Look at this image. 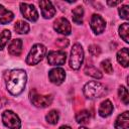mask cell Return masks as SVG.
<instances>
[{
	"instance_id": "6da1fadb",
	"label": "cell",
	"mask_w": 129,
	"mask_h": 129,
	"mask_svg": "<svg viewBox=\"0 0 129 129\" xmlns=\"http://www.w3.org/2000/svg\"><path fill=\"white\" fill-rule=\"evenodd\" d=\"M26 80H27V76L25 71L23 70L18 69L8 72L5 78L6 88L8 92L13 96H17L21 94L25 88Z\"/></svg>"
},
{
	"instance_id": "7a4b0ae2",
	"label": "cell",
	"mask_w": 129,
	"mask_h": 129,
	"mask_svg": "<svg viewBox=\"0 0 129 129\" xmlns=\"http://www.w3.org/2000/svg\"><path fill=\"white\" fill-rule=\"evenodd\" d=\"M83 93L88 99H97L104 96L107 93V88L97 81H91L87 83L83 88Z\"/></svg>"
},
{
	"instance_id": "3957f363",
	"label": "cell",
	"mask_w": 129,
	"mask_h": 129,
	"mask_svg": "<svg viewBox=\"0 0 129 129\" xmlns=\"http://www.w3.org/2000/svg\"><path fill=\"white\" fill-rule=\"evenodd\" d=\"M45 53H46V47L43 44H41V43L34 44L26 57V63L29 66L37 64L39 61L42 60Z\"/></svg>"
},
{
	"instance_id": "277c9868",
	"label": "cell",
	"mask_w": 129,
	"mask_h": 129,
	"mask_svg": "<svg viewBox=\"0 0 129 129\" xmlns=\"http://www.w3.org/2000/svg\"><path fill=\"white\" fill-rule=\"evenodd\" d=\"M84 61V49L81 44L75 43L71 50L70 67L73 70H79Z\"/></svg>"
},
{
	"instance_id": "5b68a950",
	"label": "cell",
	"mask_w": 129,
	"mask_h": 129,
	"mask_svg": "<svg viewBox=\"0 0 129 129\" xmlns=\"http://www.w3.org/2000/svg\"><path fill=\"white\" fill-rule=\"evenodd\" d=\"M2 122L9 129H20L21 121L19 117L11 110H6L2 114Z\"/></svg>"
},
{
	"instance_id": "8992f818",
	"label": "cell",
	"mask_w": 129,
	"mask_h": 129,
	"mask_svg": "<svg viewBox=\"0 0 129 129\" xmlns=\"http://www.w3.org/2000/svg\"><path fill=\"white\" fill-rule=\"evenodd\" d=\"M30 101L31 103L38 108H46L50 106L52 102V97L51 95H39L35 92H31L30 94Z\"/></svg>"
},
{
	"instance_id": "52a82bcc",
	"label": "cell",
	"mask_w": 129,
	"mask_h": 129,
	"mask_svg": "<svg viewBox=\"0 0 129 129\" xmlns=\"http://www.w3.org/2000/svg\"><path fill=\"white\" fill-rule=\"evenodd\" d=\"M20 11L24 18L31 22H35L38 19V12L34 5L28 3H20Z\"/></svg>"
},
{
	"instance_id": "ba28073f",
	"label": "cell",
	"mask_w": 129,
	"mask_h": 129,
	"mask_svg": "<svg viewBox=\"0 0 129 129\" xmlns=\"http://www.w3.org/2000/svg\"><path fill=\"white\" fill-rule=\"evenodd\" d=\"M67 54L62 50L49 51L47 54V62L50 66H62L66 62Z\"/></svg>"
},
{
	"instance_id": "9c48e42d",
	"label": "cell",
	"mask_w": 129,
	"mask_h": 129,
	"mask_svg": "<svg viewBox=\"0 0 129 129\" xmlns=\"http://www.w3.org/2000/svg\"><path fill=\"white\" fill-rule=\"evenodd\" d=\"M53 28L56 32L63 34V35H69L72 32V27L69 22V20L64 17L57 18L54 23H53Z\"/></svg>"
},
{
	"instance_id": "30bf717a",
	"label": "cell",
	"mask_w": 129,
	"mask_h": 129,
	"mask_svg": "<svg viewBox=\"0 0 129 129\" xmlns=\"http://www.w3.org/2000/svg\"><path fill=\"white\" fill-rule=\"evenodd\" d=\"M90 24H91L92 30L96 34H101L105 30V27H106V21L99 14H93L92 15Z\"/></svg>"
},
{
	"instance_id": "8fae6325",
	"label": "cell",
	"mask_w": 129,
	"mask_h": 129,
	"mask_svg": "<svg viewBox=\"0 0 129 129\" xmlns=\"http://www.w3.org/2000/svg\"><path fill=\"white\" fill-rule=\"evenodd\" d=\"M49 81L54 85H60L66 79V72L61 68H54L48 73Z\"/></svg>"
},
{
	"instance_id": "7c38bea8",
	"label": "cell",
	"mask_w": 129,
	"mask_h": 129,
	"mask_svg": "<svg viewBox=\"0 0 129 129\" xmlns=\"http://www.w3.org/2000/svg\"><path fill=\"white\" fill-rule=\"evenodd\" d=\"M39 6L41 9V14L45 19H49L55 14V8L53 7L52 3L47 0H42L39 2Z\"/></svg>"
},
{
	"instance_id": "4fadbf2b",
	"label": "cell",
	"mask_w": 129,
	"mask_h": 129,
	"mask_svg": "<svg viewBox=\"0 0 129 129\" xmlns=\"http://www.w3.org/2000/svg\"><path fill=\"white\" fill-rule=\"evenodd\" d=\"M116 129H128L129 128V112L125 111L120 114L115 121L114 124Z\"/></svg>"
},
{
	"instance_id": "5bb4252c",
	"label": "cell",
	"mask_w": 129,
	"mask_h": 129,
	"mask_svg": "<svg viewBox=\"0 0 129 129\" xmlns=\"http://www.w3.org/2000/svg\"><path fill=\"white\" fill-rule=\"evenodd\" d=\"M22 40L21 39H13L11 40V42L8 45V52L11 55H15L18 56L20 55L21 51H22Z\"/></svg>"
},
{
	"instance_id": "9a60e30c",
	"label": "cell",
	"mask_w": 129,
	"mask_h": 129,
	"mask_svg": "<svg viewBox=\"0 0 129 129\" xmlns=\"http://www.w3.org/2000/svg\"><path fill=\"white\" fill-rule=\"evenodd\" d=\"M113 112V104L111 103L110 100H105L101 103L98 113L101 117H108L111 115V113Z\"/></svg>"
},
{
	"instance_id": "2e32d148",
	"label": "cell",
	"mask_w": 129,
	"mask_h": 129,
	"mask_svg": "<svg viewBox=\"0 0 129 129\" xmlns=\"http://www.w3.org/2000/svg\"><path fill=\"white\" fill-rule=\"evenodd\" d=\"M13 18H14V14L10 10H7L3 5H0V23L7 24L11 22Z\"/></svg>"
},
{
	"instance_id": "e0dca14e",
	"label": "cell",
	"mask_w": 129,
	"mask_h": 129,
	"mask_svg": "<svg viewBox=\"0 0 129 129\" xmlns=\"http://www.w3.org/2000/svg\"><path fill=\"white\" fill-rule=\"evenodd\" d=\"M117 60L118 62L124 67V68H127L128 64H129V54H128V48L124 47L122 48L121 50H119L117 52Z\"/></svg>"
},
{
	"instance_id": "ac0fdd59",
	"label": "cell",
	"mask_w": 129,
	"mask_h": 129,
	"mask_svg": "<svg viewBox=\"0 0 129 129\" xmlns=\"http://www.w3.org/2000/svg\"><path fill=\"white\" fill-rule=\"evenodd\" d=\"M83 17H84V9L82 6H77L73 10V21L77 24L83 23Z\"/></svg>"
},
{
	"instance_id": "d6986e66",
	"label": "cell",
	"mask_w": 129,
	"mask_h": 129,
	"mask_svg": "<svg viewBox=\"0 0 129 129\" xmlns=\"http://www.w3.org/2000/svg\"><path fill=\"white\" fill-rule=\"evenodd\" d=\"M14 30L19 34H25L29 31V25L25 21L18 20L14 25Z\"/></svg>"
},
{
	"instance_id": "ffe728a7",
	"label": "cell",
	"mask_w": 129,
	"mask_h": 129,
	"mask_svg": "<svg viewBox=\"0 0 129 129\" xmlns=\"http://www.w3.org/2000/svg\"><path fill=\"white\" fill-rule=\"evenodd\" d=\"M85 73H86V75L91 76V77H93V78H95V79H101V78L103 77L102 73H101L98 69H96L94 66H92V64L86 66V68H85Z\"/></svg>"
},
{
	"instance_id": "44dd1931",
	"label": "cell",
	"mask_w": 129,
	"mask_h": 129,
	"mask_svg": "<svg viewBox=\"0 0 129 129\" xmlns=\"http://www.w3.org/2000/svg\"><path fill=\"white\" fill-rule=\"evenodd\" d=\"M119 35L121 36V38L125 41V42H129V24L127 22L123 23L120 25L119 27Z\"/></svg>"
},
{
	"instance_id": "7402d4cb",
	"label": "cell",
	"mask_w": 129,
	"mask_h": 129,
	"mask_svg": "<svg viewBox=\"0 0 129 129\" xmlns=\"http://www.w3.org/2000/svg\"><path fill=\"white\" fill-rule=\"evenodd\" d=\"M76 120L80 124H84V123L89 122V120H90V112L87 111V110H83V111L79 112L76 115Z\"/></svg>"
},
{
	"instance_id": "603a6c76",
	"label": "cell",
	"mask_w": 129,
	"mask_h": 129,
	"mask_svg": "<svg viewBox=\"0 0 129 129\" xmlns=\"http://www.w3.org/2000/svg\"><path fill=\"white\" fill-rule=\"evenodd\" d=\"M10 37H11V32L9 30H7V29L3 30L0 33V50H2L5 47V45L7 44L8 40L10 39Z\"/></svg>"
},
{
	"instance_id": "cb8c5ba5",
	"label": "cell",
	"mask_w": 129,
	"mask_h": 129,
	"mask_svg": "<svg viewBox=\"0 0 129 129\" xmlns=\"http://www.w3.org/2000/svg\"><path fill=\"white\" fill-rule=\"evenodd\" d=\"M58 118H59V115H58V112L56 110H51L48 112V114L45 116V119L47 121V123L51 124V125H54L58 122Z\"/></svg>"
},
{
	"instance_id": "d4e9b609",
	"label": "cell",
	"mask_w": 129,
	"mask_h": 129,
	"mask_svg": "<svg viewBox=\"0 0 129 129\" xmlns=\"http://www.w3.org/2000/svg\"><path fill=\"white\" fill-rule=\"evenodd\" d=\"M118 94H119V97H120L121 101L125 105H128V103H129V95H128L127 89L124 86H120L119 90H118Z\"/></svg>"
},
{
	"instance_id": "484cf974",
	"label": "cell",
	"mask_w": 129,
	"mask_h": 129,
	"mask_svg": "<svg viewBox=\"0 0 129 129\" xmlns=\"http://www.w3.org/2000/svg\"><path fill=\"white\" fill-rule=\"evenodd\" d=\"M101 67L103 69V71L107 74H112L113 73V67H112V63L110 61V59H105L101 62Z\"/></svg>"
},
{
	"instance_id": "4316f807",
	"label": "cell",
	"mask_w": 129,
	"mask_h": 129,
	"mask_svg": "<svg viewBox=\"0 0 129 129\" xmlns=\"http://www.w3.org/2000/svg\"><path fill=\"white\" fill-rule=\"evenodd\" d=\"M118 11H119V15H120L121 18H123V19H128L129 18V10H128V6L127 5L121 6L118 9Z\"/></svg>"
},
{
	"instance_id": "83f0119b",
	"label": "cell",
	"mask_w": 129,
	"mask_h": 129,
	"mask_svg": "<svg viewBox=\"0 0 129 129\" xmlns=\"http://www.w3.org/2000/svg\"><path fill=\"white\" fill-rule=\"evenodd\" d=\"M89 52L92 54V55H99L101 53V48L99 45L97 44H92L89 46Z\"/></svg>"
},
{
	"instance_id": "f1b7e54d",
	"label": "cell",
	"mask_w": 129,
	"mask_h": 129,
	"mask_svg": "<svg viewBox=\"0 0 129 129\" xmlns=\"http://www.w3.org/2000/svg\"><path fill=\"white\" fill-rule=\"evenodd\" d=\"M56 44L59 46V47H66L68 46L69 44V40L67 38H58L56 40Z\"/></svg>"
},
{
	"instance_id": "f546056e",
	"label": "cell",
	"mask_w": 129,
	"mask_h": 129,
	"mask_svg": "<svg viewBox=\"0 0 129 129\" xmlns=\"http://www.w3.org/2000/svg\"><path fill=\"white\" fill-rule=\"evenodd\" d=\"M121 3V1H107V4L109 5V6H116V5H118V4H120Z\"/></svg>"
},
{
	"instance_id": "4dcf8cb0",
	"label": "cell",
	"mask_w": 129,
	"mask_h": 129,
	"mask_svg": "<svg viewBox=\"0 0 129 129\" xmlns=\"http://www.w3.org/2000/svg\"><path fill=\"white\" fill-rule=\"evenodd\" d=\"M58 129H72L70 126H68V125H63V126H60Z\"/></svg>"
},
{
	"instance_id": "1f68e13d",
	"label": "cell",
	"mask_w": 129,
	"mask_h": 129,
	"mask_svg": "<svg viewBox=\"0 0 129 129\" xmlns=\"http://www.w3.org/2000/svg\"><path fill=\"white\" fill-rule=\"evenodd\" d=\"M79 129H88V128H87V127H85V126H81Z\"/></svg>"
}]
</instances>
